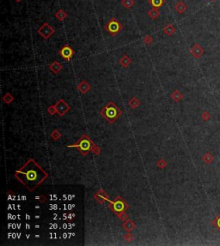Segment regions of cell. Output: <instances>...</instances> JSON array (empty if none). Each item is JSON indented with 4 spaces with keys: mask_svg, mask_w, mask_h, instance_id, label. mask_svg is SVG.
Instances as JSON below:
<instances>
[{
    "mask_svg": "<svg viewBox=\"0 0 220 246\" xmlns=\"http://www.w3.org/2000/svg\"><path fill=\"white\" fill-rule=\"evenodd\" d=\"M15 178L30 192L40 186L48 178V173L35 159H29L15 172Z\"/></svg>",
    "mask_w": 220,
    "mask_h": 246,
    "instance_id": "1",
    "label": "cell"
},
{
    "mask_svg": "<svg viewBox=\"0 0 220 246\" xmlns=\"http://www.w3.org/2000/svg\"><path fill=\"white\" fill-rule=\"evenodd\" d=\"M101 114L102 116H103L109 123H113L121 115V111L119 109V107H117L115 104L111 101L102 109Z\"/></svg>",
    "mask_w": 220,
    "mask_h": 246,
    "instance_id": "2",
    "label": "cell"
},
{
    "mask_svg": "<svg viewBox=\"0 0 220 246\" xmlns=\"http://www.w3.org/2000/svg\"><path fill=\"white\" fill-rule=\"evenodd\" d=\"M94 143L87 135H84L77 143L72 145H68V147H77L83 155H87L89 151L92 150Z\"/></svg>",
    "mask_w": 220,
    "mask_h": 246,
    "instance_id": "3",
    "label": "cell"
},
{
    "mask_svg": "<svg viewBox=\"0 0 220 246\" xmlns=\"http://www.w3.org/2000/svg\"><path fill=\"white\" fill-rule=\"evenodd\" d=\"M123 25L120 23L119 21L116 19L115 17H113L110 20L108 21L107 23L104 25L105 30L108 33V34H110V36H116L117 34H119L120 33V31L123 29Z\"/></svg>",
    "mask_w": 220,
    "mask_h": 246,
    "instance_id": "4",
    "label": "cell"
},
{
    "mask_svg": "<svg viewBox=\"0 0 220 246\" xmlns=\"http://www.w3.org/2000/svg\"><path fill=\"white\" fill-rule=\"evenodd\" d=\"M37 33L40 34L44 40H48L52 36V34L55 33V29L53 28L52 26L48 22H44L40 26V28H38Z\"/></svg>",
    "mask_w": 220,
    "mask_h": 246,
    "instance_id": "5",
    "label": "cell"
},
{
    "mask_svg": "<svg viewBox=\"0 0 220 246\" xmlns=\"http://www.w3.org/2000/svg\"><path fill=\"white\" fill-rule=\"evenodd\" d=\"M59 55L65 61H70L74 55V50L72 49L71 46L66 44L60 48V50L59 51Z\"/></svg>",
    "mask_w": 220,
    "mask_h": 246,
    "instance_id": "6",
    "label": "cell"
},
{
    "mask_svg": "<svg viewBox=\"0 0 220 246\" xmlns=\"http://www.w3.org/2000/svg\"><path fill=\"white\" fill-rule=\"evenodd\" d=\"M110 208L115 213H120V212H125V210L127 208V205L125 203L123 200H121L120 197H118L114 200V202L111 203Z\"/></svg>",
    "mask_w": 220,
    "mask_h": 246,
    "instance_id": "7",
    "label": "cell"
},
{
    "mask_svg": "<svg viewBox=\"0 0 220 246\" xmlns=\"http://www.w3.org/2000/svg\"><path fill=\"white\" fill-rule=\"evenodd\" d=\"M189 52H190V53L192 54V56L194 58L198 59V58H200V57L204 54L205 50L204 48L202 47L200 44L196 43L194 44L192 47L190 48V51H189Z\"/></svg>",
    "mask_w": 220,
    "mask_h": 246,
    "instance_id": "8",
    "label": "cell"
},
{
    "mask_svg": "<svg viewBox=\"0 0 220 246\" xmlns=\"http://www.w3.org/2000/svg\"><path fill=\"white\" fill-rule=\"evenodd\" d=\"M55 108H56L57 111L59 112L60 116H63L67 111L70 110V107H69L67 103L64 101V99H60L58 101V103L55 105Z\"/></svg>",
    "mask_w": 220,
    "mask_h": 246,
    "instance_id": "9",
    "label": "cell"
},
{
    "mask_svg": "<svg viewBox=\"0 0 220 246\" xmlns=\"http://www.w3.org/2000/svg\"><path fill=\"white\" fill-rule=\"evenodd\" d=\"M174 9H175V10H176L177 13H179V14H183V13L188 10V5L185 4L184 1L180 0V1H178V2L175 4Z\"/></svg>",
    "mask_w": 220,
    "mask_h": 246,
    "instance_id": "10",
    "label": "cell"
},
{
    "mask_svg": "<svg viewBox=\"0 0 220 246\" xmlns=\"http://www.w3.org/2000/svg\"><path fill=\"white\" fill-rule=\"evenodd\" d=\"M48 67H49L50 71H51L52 73H54V74H59L60 72V71L63 69V65L60 64V62H58V61H53L52 64H50Z\"/></svg>",
    "mask_w": 220,
    "mask_h": 246,
    "instance_id": "11",
    "label": "cell"
},
{
    "mask_svg": "<svg viewBox=\"0 0 220 246\" xmlns=\"http://www.w3.org/2000/svg\"><path fill=\"white\" fill-rule=\"evenodd\" d=\"M77 89L78 91L82 93V94H86L87 92L89 91L90 89V85L87 83V81L83 80L80 83L77 85Z\"/></svg>",
    "mask_w": 220,
    "mask_h": 246,
    "instance_id": "12",
    "label": "cell"
},
{
    "mask_svg": "<svg viewBox=\"0 0 220 246\" xmlns=\"http://www.w3.org/2000/svg\"><path fill=\"white\" fill-rule=\"evenodd\" d=\"M176 31V28L172 23H168L163 28V32L167 36H172Z\"/></svg>",
    "mask_w": 220,
    "mask_h": 246,
    "instance_id": "13",
    "label": "cell"
},
{
    "mask_svg": "<svg viewBox=\"0 0 220 246\" xmlns=\"http://www.w3.org/2000/svg\"><path fill=\"white\" fill-rule=\"evenodd\" d=\"M147 14H148V16L152 20H156L160 16V10H159V9L152 8V10H149Z\"/></svg>",
    "mask_w": 220,
    "mask_h": 246,
    "instance_id": "14",
    "label": "cell"
},
{
    "mask_svg": "<svg viewBox=\"0 0 220 246\" xmlns=\"http://www.w3.org/2000/svg\"><path fill=\"white\" fill-rule=\"evenodd\" d=\"M119 63H120V64L122 67L128 68V66L132 64V59H130L127 55H124L122 56V58L120 59Z\"/></svg>",
    "mask_w": 220,
    "mask_h": 246,
    "instance_id": "15",
    "label": "cell"
},
{
    "mask_svg": "<svg viewBox=\"0 0 220 246\" xmlns=\"http://www.w3.org/2000/svg\"><path fill=\"white\" fill-rule=\"evenodd\" d=\"M148 3L153 8L160 9L165 4V1L164 0H149Z\"/></svg>",
    "mask_w": 220,
    "mask_h": 246,
    "instance_id": "16",
    "label": "cell"
},
{
    "mask_svg": "<svg viewBox=\"0 0 220 246\" xmlns=\"http://www.w3.org/2000/svg\"><path fill=\"white\" fill-rule=\"evenodd\" d=\"M55 17H56L58 20L60 22L64 21L66 17H67V13L64 11L63 9H60L58 11L55 13Z\"/></svg>",
    "mask_w": 220,
    "mask_h": 246,
    "instance_id": "17",
    "label": "cell"
},
{
    "mask_svg": "<svg viewBox=\"0 0 220 246\" xmlns=\"http://www.w3.org/2000/svg\"><path fill=\"white\" fill-rule=\"evenodd\" d=\"M135 1L134 0H121V5L126 10H131L134 6Z\"/></svg>",
    "mask_w": 220,
    "mask_h": 246,
    "instance_id": "18",
    "label": "cell"
},
{
    "mask_svg": "<svg viewBox=\"0 0 220 246\" xmlns=\"http://www.w3.org/2000/svg\"><path fill=\"white\" fill-rule=\"evenodd\" d=\"M202 160H203L205 164L209 165V164H211V163L214 160V157H213V155H212V154H210L209 152H207V153H205V154L203 155Z\"/></svg>",
    "mask_w": 220,
    "mask_h": 246,
    "instance_id": "19",
    "label": "cell"
},
{
    "mask_svg": "<svg viewBox=\"0 0 220 246\" xmlns=\"http://www.w3.org/2000/svg\"><path fill=\"white\" fill-rule=\"evenodd\" d=\"M171 98H172L175 101H176V102H178V101H180L181 99L183 98V95H182V94L181 93L179 90H175V91L173 92V94L171 95Z\"/></svg>",
    "mask_w": 220,
    "mask_h": 246,
    "instance_id": "20",
    "label": "cell"
},
{
    "mask_svg": "<svg viewBox=\"0 0 220 246\" xmlns=\"http://www.w3.org/2000/svg\"><path fill=\"white\" fill-rule=\"evenodd\" d=\"M212 226H214L215 228H217V229L220 232V214H218L213 220H212Z\"/></svg>",
    "mask_w": 220,
    "mask_h": 246,
    "instance_id": "21",
    "label": "cell"
},
{
    "mask_svg": "<svg viewBox=\"0 0 220 246\" xmlns=\"http://www.w3.org/2000/svg\"><path fill=\"white\" fill-rule=\"evenodd\" d=\"M129 104H130V106L132 107V108H135V107H137L138 106H139V100L137 99V98H135V97H133V98H132V99H130V101H129Z\"/></svg>",
    "mask_w": 220,
    "mask_h": 246,
    "instance_id": "22",
    "label": "cell"
},
{
    "mask_svg": "<svg viewBox=\"0 0 220 246\" xmlns=\"http://www.w3.org/2000/svg\"><path fill=\"white\" fill-rule=\"evenodd\" d=\"M13 99H14V98H13V96H12L10 93H7V94L4 96V101L5 103L10 104Z\"/></svg>",
    "mask_w": 220,
    "mask_h": 246,
    "instance_id": "23",
    "label": "cell"
},
{
    "mask_svg": "<svg viewBox=\"0 0 220 246\" xmlns=\"http://www.w3.org/2000/svg\"><path fill=\"white\" fill-rule=\"evenodd\" d=\"M144 42L146 45H151V44L153 42V38H152V35L150 34H146V35L144 37Z\"/></svg>",
    "mask_w": 220,
    "mask_h": 246,
    "instance_id": "24",
    "label": "cell"
},
{
    "mask_svg": "<svg viewBox=\"0 0 220 246\" xmlns=\"http://www.w3.org/2000/svg\"><path fill=\"white\" fill-rule=\"evenodd\" d=\"M201 116H202V119L204 121H208L209 119H211V115H210V113H209L208 111H204Z\"/></svg>",
    "mask_w": 220,
    "mask_h": 246,
    "instance_id": "25",
    "label": "cell"
},
{
    "mask_svg": "<svg viewBox=\"0 0 220 246\" xmlns=\"http://www.w3.org/2000/svg\"><path fill=\"white\" fill-rule=\"evenodd\" d=\"M127 226H126V225H125V228H126V229H127V230H131V229H132V228H133V226H130V224H132V221H131V220H127Z\"/></svg>",
    "mask_w": 220,
    "mask_h": 246,
    "instance_id": "26",
    "label": "cell"
},
{
    "mask_svg": "<svg viewBox=\"0 0 220 246\" xmlns=\"http://www.w3.org/2000/svg\"><path fill=\"white\" fill-rule=\"evenodd\" d=\"M15 1H16V3H21V2H22L23 0H15Z\"/></svg>",
    "mask_w": 220,
    "mask_h": 246,
    "instance_id": "27",
    "label": "cell"
},
{
    "mask_svg": "<svg viewBox=\"0 0 220 246\" xmlns=\"http://www.w3.org/2000/svg\"><path fill=\"white\" fill-rule=\"evenodd\" d=\"M211 1H212V2H214V1H215V0H211Z\"/></svg>",
    "mask_w": 220,
    "mask_h": 246,
    "instance_id": "28",
    "label": "cell"
}]
</instances>
